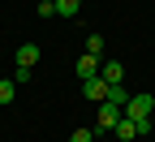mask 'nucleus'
Returning <instances> with one entry per match:
<instances>
[{"mask_svg":"<svg viewBox=\"0 0 155 142\" xmlns=\"http://www.w3.org/2000/svg\"><path fill=\"white\" fill-rule=\"evenodd\" d=\"M99 65H104L99 56H91V52H82V56H78V78H95V73H99Z\"/></svg>","mask_w":155,"mask_h":142,"instance_id":"423d86ee","label":"nucleus"},{"mask_svg":"<svg viewBox=\"0 0 155 142\" xmlns=\"http://www.w3.org/2000/svg\"><path fill=\"white\" fill-rule=\"evenodd\" d=\"M82 95L91 99V104H104V99H108V82H104L99 73H95V78H82Z\"/></svg>","mask_w":155,"mask_h":142,"instance_id":"7ed1b4c3","label":"nucleus"},{"mask_svg":"<svg viewBox=\"0 0 155 142\" xmlns=\"http://www.w3.org/2000/svg\"><path fill=\"white\" fill-rule=\"evenodd\" d=\"M116 138H121V142H134V138H138V125H134V121H116Z\"/></svg>","mask_w":155,"mask_h":142,"instance_id":"6e6552de","label":"nucleus"},{"mask_svg":"<svg viewBox=\"0 0 155 142\" xmlns=\"http://www.w3.org/2000/svg\"><path fill=\"white\" fill-rule=\"evenodd\" d=\"M151 108H155V95L142 91V95H129V104L121 108V116L125 121H151Z\"/></svg>","mask_w":155,"mask_h":142,"instance_id":"f257e3e1","label":"nucleus"},{"mask_svg":"<svg viewBox=\"0 0 155 142\" xmlns=\"http://www.w3.org/2000/svg\"><path fill=\"white\" fill-rule=\"evenodd\" d=\"M35 13H39V17H43V22H48V17H56V0H43V5H39Z\"/></svg>","mask_w":155,"mask_h":142,"instance_id":"f8f14e48","label":"nucleus"},{"mask_svg":"<svg viewBox=\"0 0 155 142\" xmlns=\"http://www.w3.org/2000/svg\"><path fill=\"white\" fill-rule=\"evenodd\" d=\"M69 142H95V129H73Z\"/></svg>","mask_w":155,"mask_h":142,"instance_id":"ddd939ff","label":"nucleus"},{"mask_svg":"<svg viewBox=\"0 0 155 142\" xmlns=\"http://www.w3.org/2000/svg\"><path fill=\"white\" fill-rule=\"evenodd\" d=\"M39 56H43V48H39V43H17V69H35Z\"/></svg>","mask_w":155,"mask_h":142,"instance_id":"20e7f679","label":"nucleus"},{"mask_svg":"<svg viewBox=\"0 0 155 142\" xmlns=\"http://www.w3.org/2000/svg\"><path fill=\"white\" fill-rule=\"evenodd\" d=\"M104 104H116V108H125V104H129V91H125V82H121V86H108V99H104Z\"/></svg>","mask_w":155,"mask_h":142,"instance_id":"0eeeda50","label":"nucleus"},{"mask_svg":"<svg viewBox=\"0 0 155 142\" xmlns=\"http://www.w3.org/2000/svg\"><path fill=\"white\" fill-rule=\"evenodd\" d=\"M99 78H104L108 86H121L125 82V65H121V60H104V65H99Z\"/></svg>","mask_w":155,"mask_h":142,"instance_id":"39448f33","label":"nucleus"},{"mask_svg":"<svg viewBox=\"0 0 155 142\" xmlns=\"http://www.w3.org/2000/svg\"><path fill=\"white\" fill-rule=\"evenodd\" d=\"M82 0H56V17H78Z\"/></svg>","mask_w":155,"mask_h":142,"instance_id":"9d476101","label":"nucleus"},{"mask_svg":"<svg viewBox=\"0 0 155 142\" xmlns=\"http://www.w3.org/2000/svg\"><path fill=\"white\" fill-rule=\"evenodd\" d=\"M17 95V82H9V78H0V108H9Z\"/></svg>","mask_w":155,"mask_h":142,"instance_id":"1a4fd4ad","label":"nucleus"},{"mask_svg":"<svg viewBox=\"0 0 155 142\" xmlns=\"http://www.w3.org/2000/svg\"><path fill=\"white\" fill-rule=\"evenodd\" d=\"M116 121H121V108H116V104H99V112H95V134L116 129Z\"/></svg>","mask_w":155,"mask_h":142,"instance_id":"f03ea898","label":"nucleus"},{"mask_svg":"<svg viewBox=\"0 0 155 142\" xmlns=\"http://www.w3.org/2000/svg\"><path fill=\"white\" fill-rule=\"evenodd\" d=\"M86 52L104 60V35H86Z\"/></svg>","mask_w":155,"mask_h":142,"instance_id":"9b49d317","label":"nucleus"}]
</instances>
